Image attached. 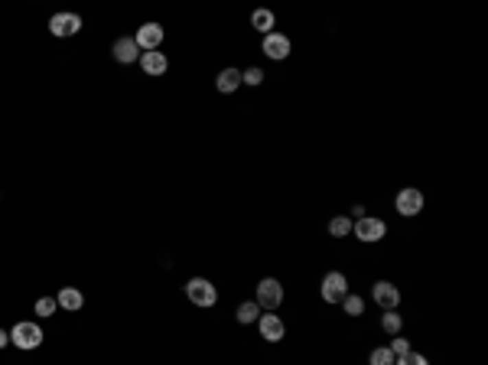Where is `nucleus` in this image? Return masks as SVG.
Wrapping results in <instances>:
<instances>
[{"instance_id":"obj_15","label":"nucleus","mask_w":488,"mask_h":365,"mask_svg":"<svg viewBox=\"0 0 488 365\" xmlns=\"http://www.w3.org/2000/svg\"><path fill=\"white\" fill-rule=\"evenodd\" d=\"M241 85V72L238 69H222L218 78H215V89L222 91V95H231V91Z\"/></svg>"},{"instance_id":"obj_24","label":"nucleus","mask_w":488,"mask_h":365,"mask_svg":"<svg viewBox=\"0 0 488 365\" xmlns=\"http://www.w3.org/2000/svg\"><path fill=\"white\" fill-rule=\"evenodd\" d=\"M394 365H430V359H426L423 353H407V355H401V359H394Z\"/></svg>"},{"instance_id":"obj_5","label":"nucleus","mask_w":488,"mask_h":365,"mask_svg":"<svg viewBox=\"0 0 488 365\" xmlns=\"http://www.w3.org/2000/svg\"><path fill=\"white\" fill-rule=\"evenodd\" d=\"M323 300L325 303H342L345 300V294H351L349 290V277L342 274V271H329V274L323 277Z\"/></svg>"},{"instance_id":"obj_8","label":"nucleus","mask_w":488,"mask_h":365,"mask_svg":"<svg viewBox=\"0 0 488 365\" xmlns=\"http://www.w3.org/2000/svg\"><path fill=\"white\" fill-rule=\"evenodd\" d=\"M78 30H82V16L78 13H52L49 16V33L52 36H75Z\"/></svg>"},{"instance_id":"obj_23","label":"nucleus","mask_w":488,"mask_h":365,"mask_svg":"<svg viewBox=\"0 0 488 365\" xmlns=\"http://www.w3.org/2000/svg\"><path fill=\"white\" fill-rule=\"evenodd\" d=\"M388 349H391V355H394V359H401V355L410 353V342L401 340V336H391V346H388Z\"/></svg>"},{"instance_id":"obj_16","label":"nucleus","mask_w":488,"mask_h":365,"mask_svg":"<svg viewBox=\"0 0 488 365\" xmlns=\"http://www.w3.org/2000/svg\"><path fill=\"white\" fill-rule=\"evenodd\" d=\"M251 26L257 30V33H274V10H267V7H261V10L251 13Z\"/></svg>"},{"instance_id":"obj_25","label":"nucleus","mask_w":488,"mask_h":365,"mask_svg":"<svg viewBox=\"0 0 488 365\" xmlns=\"http://www.w3.org/2000/svg\"><path fill=\"white\" fill-rule=\"evenodd\" d=\"M241 82H244V85H261L264 72L257 69V65H254V69H244V72H241Z\"/></svg>"},{"instance_id":"obj_13","label":"nucleus","mask_w":488,"mask_h":365,"mask_svg":"<svg viewBox=\"0 0 488 365\" xmlns=\"http://www.w3.org/2000/svg\"><path fill=\"white\" fill-rule=\"evenodd\" d=\"M140 69H143L147 76L156 78V76H163V72L170 69V59H166L160 49L156 52H140Z\"/></svg>"},{"instance_id":"obj_2","label":"nucleus","mask_w":488,"mask_h":365,"mask_svg":"<svg viewBox=\"0 0 488 365\" xmlns=\"http://www.w3.org/2000/svg\"><path fill=\"white\" fill-rule=\"evenodd\" d=\"M186 297H189V303H196V307H215V303H218V290H215L212 280L192 277L186 284Z\"/></svg>"},{"instance_id":"obj_4","label":"nucleus","mask_w":488,"mask_h":365,"mask_svg":"<svg viewBox=\"0 0 488 365\" xmlns=\"http://www.w3.org/2000/svg\"><path fill=\"white\" fill-rule=\"evenodd\" d=\"M254 303L261 307V310H277L280 303H283V284L277 280V277H264L261 284H257V297Z\"/></svg>"},{"instance_id":"obj_6","label":"nucleus","mask_w":488,"mask_h":365,"mask_svg":"<svg viewBox=\"0 0 488 365\" xmlns=\"http://www.w3.org/2000/svg\"><path fill=\"white\" fill-rule=\"evenodd\" d=\"M394 209H397L404 219L420 215L423 212V192H420V189H413V186L401 189V192H397V199H394Z\"/></svg>"},{"instance_id":"obj_9","label":"nucleus","mask_w":488,"mask_h":365,"mask_svg":"<svg viewBox=\"0 0 488 365\" xmlns=\"http://www.w3.org/2000/svg\"><path fill=\"white\" fill-rule=\"evenodd\" d=\"M371 300L388 313V310H397V307H401V290L394 287L391 280H377L375 287H371Z\"/></svg>"},{"instance_id":"obj_14","label":"nucleus","mask_w":488,"mask_h":365,"mask_svg":"<svg viewBox=\"0 0 488 365\" xmlns=\"http://www.w3.org/2000/svg\"><path fill=\"white\" fill-rule=\"evenodd\" d=\"M56 303H59L62 310H69V313H78V310L85 307V297H82V290L78 287H62L59 294H56Z\"/></svg>"},{"instance_id":"obj_19","label":"nucleus","mask_w":488,"mask_h":365,"mask_svg":"<svg viewBox=\"0 0 488 365\" xmlns=\"http://www.w3.org/2000/svg\"><path fill=\"white\" fill-rule=\"evenodd\" d=\"M351 225H355V222H351L349 215H336V219L329 222V235H332V239H345V235H351Z\"/></svg>"},{"instance_id":"obj_12","label":"nucleus","mask_w":488,"mask_h":365,"mask_svg":"<svg viewBox=\"0 0 488 365\" xmlns=\"http://www.w3.org/2000/svg\"><path fill=\"white\" fill-rule=\"evenodd\" d=\"M111 52H114V59H117V63H124V65H130V63H137L140 59V46L134 43V36H121L111 46Z\"/></svg>"},{"instance_id":"obj_18","label":"nucleus","mask_w":488,"mask_h":365,"mask_svg":"<svg viewBox=\"0 0 488 365\" xmlns=\"http://www.w3.org/2000/svg\"><path fill=\"white\" fill-rule=\"evenodd\" d=\"M381 329L388 333V336H401V329H404V320L397 310H388V313L381 316Z\"/></svg>"},{"instance_id":"obj_3","label":"nucleus","mask_w":488,"mask_h":365,"mask_svg":"<svg viewBox=\"0 0 488 365\" xmlns=\"http://www.w3.org/2000/svg\"><path fill=\"white\" fill-rule=\"evenodd\" d=\"M10 342L16 346V349H39L43 346V329H39V323H16V327L10 329Z\"/></svg>"},{"instance_id":"obj_17","label":"nucleus","mask_w":488,"mask_h":365,"mask_svg":"<svg viewBox=\"0 0 488 365\" xmlns=\"http://www.w3.org/2000/svg\"><path fill=\"white\" fill-rule=\"evenodd\" d=\"M261 320V307L254 300H248V303H241L238 307V323L241 327H251V323H257Z\"/></svg>"},{"instance_id":"obj_7","label":"nucleus","mask_w":488,"mask_h":365,"mask_svg":"<svg viewBox=\"0 0 488 365\" xmlns=\"http://www.w3.org/2000/svg\"><path fill=\"white\" fill-rule=\"evenodd\" d=\"M163 26L160 23H143L137 26V33H134V43L140 46V52H156L163 46Z\"/></svg>"},{"instance_id":"obj_22","label":"nucleus","mask_w":488,"mask_h":365,"mask_svg":"<svg viewBox=\"0 0 488 365\" xmlns=\"http://www.w3.org/2000/svg\"><path fill=\"white\" fill-rule=\"evenodd\" d=\"M33 310H36V316H52L59 310V303H56V297H39Z\"/></svg>"},{"instance_id":"obj_26","label":"nucleus","mask_w":488,"mask_h":365,"mask_svg":"<svg viewBox=\"0 0 488 365\" xmlns=\"http://www.w3.org/2000/svg\"><path fill=\"white\" fill-rule=\"evenodd\" d=\"M3 346H10V333H7V329L0 327V349H3Z\"/></svg>"},{"instance_id":"obj_21","label":"nucleus","mask_w":488,"mask_h":365,"mask_svg":"<svg viewBox=\"0 0 488 365\" xmlns=\"http://www.w3.org/2000/svg\"><path fill=\"white\" fill-rule=\"evenodd\" d=\"M368 365H394V355H391L388 346H377V349H371V355H368Z\"/></svg>"},{"instance_id":"obj_20","label":"nucleus","mask_w":488,"mask_h":365,"mask_svg":"<svg viewBox=\"0 0 488 365\" xmlns=\"http://www.w3.org/2000/svg\"><path fill=\"white\" fill-rule=\"evenodd\" d=\"M342 310L349 316H362L364 313V300L358 294H345V300H342Z\"/></svg>"},{"instance_id":"obj_11","label":"nucleus","mask_w":488,"mask_h":365,"mask_svg":"<svg viewBox=\"0 0 488 365\" xmlns=\"http://www.w3.org/2000/svg\"><path fill=\"white\" fill-rule=\"evenodd\" d=\"M257 329H261V340H267V342H280L287 336V327H283V320L277 313H261Z\"/></svg>"},{"instance_id":"obj_10","label":"nucleus","mask_w":488,"mask_h":365,"mask_svg":"<svg viewBox=\"0 0 488 365\" xmlns=\"http://www.w3.org/2000/svg\"><path fill=\"white\" fill-rule=\"evenodd\" d=\"M261 49H264V56H267V59H277V63H280V59H287V56H290V49H293V46H290L287 33H267V36H264V43H261Z\"/></svg>"},{"instance_id":"obj_1","label":"nucleus","mask_w":488,"mask_h":365,"mask_svg":"<svg viewBox=\"0 0 488 365\" xmlns=\"http://www.w3.org/2000/svg\"><path fill=\"white\" fill-rule=\"evenodd\" d=\"M351 235H355L358 241H364V245H375V241H381L384 235H388V225H384V219L364 215V219H358V222L351 225Z\"/></svg>"}]
</instances>
